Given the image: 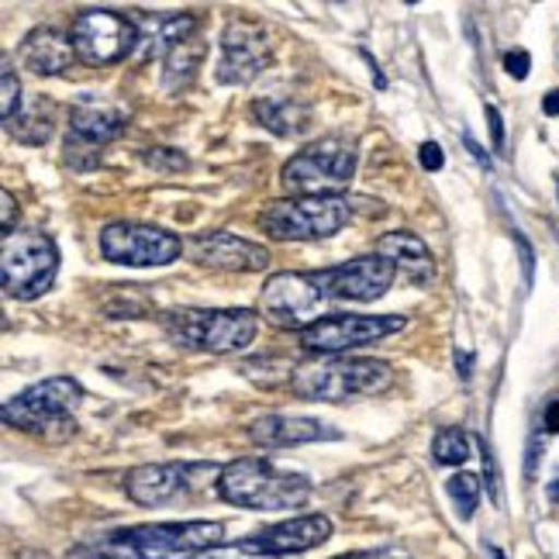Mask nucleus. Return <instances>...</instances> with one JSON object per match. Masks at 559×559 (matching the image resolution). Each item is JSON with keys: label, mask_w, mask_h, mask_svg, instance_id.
Instances as JSON below:
<instances>
[{"label": "nucleus", "mask_w": 559, "mask_h": 559, "mask_svg": "<svg viewBox=\"0 0 559 559\" xmlns=\"http://www.w3.org/2000/svg\"><path fill=\"white\" fill-rule=\"evenodd\" d=\"M394 386V367L383 359H353V356H332L305 362L290 370V391L300 401H325L342 404L356 397H377Z\"/></svg>", "instance_id": "obj_1"}, {"label": "nucleus", "mask_w": 559, "mask_h": 559, "mask_svg": "<svg viewBox=\"0 0 559 559\" xmlns=\"http://www.w3.org/2000/svg\"><path fill=\"white\" fill-rule=\"evenodd\" d=\"M222 501L249 511H287L300 508L311 493V480L305 473L280 469L273 460L263 456H242L222 466L218 477Z\"/></svg>", "instance_id": "obj_2"}, {"label": "nucleus", "mask_w": 559, "mask_h": 559, "mask_svg": "<svg viewBox=\"0 0 559 559\" xmlns=\"http://www.w3.org/2000/svg\"><path fill=\"white\" fill-rule=\"evenodd\" d=\"M163 329L180 349L225 356L252 346L255 332H260V318L242 308H187L169 311L163 318Z\"/></svg>", "instance_id": "obj_3"}, {"label": "nucleus", "mask_w": 559, "mask_h": 559, "mask_svg": "<svg viewBox=\"0 0 559 559\" xmlns=\"http://www.w3.org/2000/svg\"><path fill=\"white\" fill-rule=\"evenodd\" d=\"M80 401H83V386L73 377H49L4 401V412L0 415H4V425L17 428V432L67 439L70 432H76L73 412Z\"/></svg>", "instance_id": "obj_4"}, {"label": "nucleus", "mask_w": 559, "mask_h": 559, "mask_svg": "<svg viewBox=\"0 0 559 559\" xmlns=\"http://www.w3.org/2000/svg\"><path fill=\"white\" fill-rule=\"evenodd\" d=\"M356 174V145L329 135L300 148L280 169V183H284L294 198H338L342 187L353 183Z\"/></svg>", "instance_id": "obj_5"}, {"label": "nucleus", "mask_w": 559, "mask_h": 559, "mask_svg": "<svg viewBox=\"0 0 559 559\" xmlns=\"http://www.w3.org/2000/svg\"><path fill=\"white\" fill-rule=\"evenodd\" d=\"M59 273V249L46 231L17 228L4 235L0 246V280L4 294L14 300H35L56 284Z\"/></svg>", "instance_id": "obj_6"}, {"label": "nucleus", "mask_w": 559, "mask_h": 559, "mask_svg": "<svg viewBox=\"0 0 559 559\" xmlns=\"http://www.w3.org/2000/svg\"><path fill=\"white\" fill-rule=\"evenodd\" d=\"M353 218V204L342 198H287L260 211V228L280 242H314L332 239Z\"/></svg>", "instance_id": "obj_7"}, {"label": "nucleus", "mask_w": 559, "mask_h": 559, "mask_svg": "<svg viewBox=\"0 0 559 559\" xmlns=\"http://www.w3.org/2000/svg\"><path fill=\"white\" fill-rule=\"evenodd\" d=\"M132 115L111 97L100 94H80L70 104V135H67V163L80 174H87L100 163V148L115 142Z\"/></svg>", "instance_id": "obj_8"}, {"label": "nucleus", "mask_w": 559, "mask_h": 559, "mask_svg": "<svg viewBox=\"0 0 559 559\" xmlns=\"http://www.w3.org/2000/svg\"><path fill=\"white\" fill-rule=\"evenodd\" d=\"M139 28L128 14L107 11V8H87L73 17L70 41L76 49V59L87 67H115V62L128 59L139 46Z\"/></svg>", "instance_id": "obj_9"}, {"label": "nucleus", "mask_w": 559, "mask_h": 559, "mask_svg": "<svg viewBox=\"0 0 559 559\" xmlns=\"http://www.w3.org/2000/svg\"><path fill=\"white\" fill-rule=\"evenodd\" d=\"M404 329H407L404 314H325L300 332L297 342L308 353L338 356L359 346H373V342H383Z\"/></svg>", "instance_id": "obj_10"}, {"label": "nucleus", "mask_w": 559, "mask_h": 559, "mask_svg": "<svg viewBox=\"0 0 559 559\" xmlns=\"http://www.w3.org/2000/svg\"><path fill=\"white\" fill-rule=\"evenodd\" d=\"M100 255L118 266H169L180 260L183 239L159 225L111 222L100 228Z\"/></svg>", "instance_id": "obj_11"}, {"label": "nucleus", "mask_w": 559, "mask_h": 559, "mask_svg": "<svg viewBox=\"0 0 559 559\" xmlns=\"http://www.w3.org/2000/svg\"><path fill=\"white\" fill-rule=\"evenodd\" d=\"M329 300L318 294L311 273H273L260 294V314L280 332H305L321 321Z\"/></svg>", "instance_id": "obj_12"}, {"label": "nucleus", "mask_w": 559, "mask_h": 559, "mask_svg": "<svg viewBox=\"0 0 559 559\" xmlns=\"http://www.w3.org/2000/svg\"><path fill=\"white\" fill-rule=\"evenodd\" d=\"M222 466L214 463H148L135 466L124 477V493L132 498L139 508H159L177 498H187L207 480L218 484Z\"/></svg>", "instance_id": "obj_13"}, {"label": "nucleus", "mask_w": 559, "mask_h": 559, "mask_svg": "<svg viewBox=\"0 0 559 559\" xmlns=\"http://www.w3.org/2000/svg\"><path fill=\"white\" fill-rule=\"evenodd\" d=\"M311 280L325 300H359V305H367V300H377L394 287L397 266L386 255L373 252V255H356V260L338 266L311 270Z\"/></svg>", "instance_id": "obj_14"}, {"label": "nucleus", "mask_w": 559, "mask_h": 559, "mask_svg": "<svg viewBox=\"0 0 559 559\" xmlns=\"http://www.w3.org/2000/svg\"><path fill=\"white\" fill-rule=\"evenodd\" d=\"M270 62V32L260 21L249 17H231L222 32V62H218V80L222 83H252L266 70Z\"/></svg>", "instance_id": "obj_15"}, {"label": "nucleus", "mask_w": 559, "mask_h": 559, "mask_svg": "<svg viewBox=\"0 0 559 559\" xmlns=\"http://www.w3.org/2000/svg\"><path fill=\"white\" fill-rule=\"evenodd\" d=\"M190 260L222 273H263L270 266V252L231 231H201L187 242Z\"/></svg>", "instance_id": "obj_16"}, {"label": "nucleus", "mask_w": 559, "mask_h": 559, "mask_svg": "<svg viewBox=\"0 0 559 559\" xmlns=\"http://www.w3.org/2000/svg\"><path fill=\"white\" fill-rule=\"evenodd\" d=\"M249 439L260 449H294L308 442H335L342 439L338 428L318 418H297V415H263L249 425Z\"/></svg>", "instance_id": "obj_17"}, {"label": "nucleus", "mask_w": 559, "mask_h": 559, "mask_svg": "<svg viewBox=\"0 0 559 559\" xmlns=\"http://www.w3.org/2000/svg\"><path fill=\"white\" fill-rule=\"evenodd\" d=\"M329 539H332L329 514H297V519H287L280 525H270L260 535H252L249 543L270 556H297V552L325 546Z\"/></svg>", "instance_id": "obj_18"}, {"label": "nucleus", "mask_w": 559, "mask_h": 559, "mask_svg": "<svg viewBox=\"0 0 559 559\" xmlns=\"http://www.w3.org/2000/svg\"><path fill=\"white\" fill-rule=\"evenodd\" d=\"M76 59L70 35L56 28H35L17 46V62L35 76H62Z\"/></svg>", "instance_id": "obj_19"}, {"label": "nucleus", "mask_w": 559, "mask_h": 559, "mask_svg": "<svg viewBox=\"0 0 559 559\" xmlns=\"http://www.w3.org/2000/svg\"><path fill=\"white\" fill-rule=\"evenodd\" d=\"M377 252L386 255V260L397 266V276H404L407 284L428 287L436 280L432 249H428L425 239H418L415 231H386L377 242Z\"/></svg>", "instance_id": "obj_20"}, {"label": "nucleus", "mask_w": 559, "mask_h": 559, "mask_svg": "<svg viewBox=\"0 0 559 559\" xmlns=\"http://www.w3.org/2000/svg\"><path fill=\"white\" fill-rule=\"evenodd\" d=\"M252 115H255V121H260L263 128H270V132L280 135V139L300 135L311 124V111L305 104H297V100H276V97L255 100Z\"/></svg>", "instance_id": "obj_21"}, {"label": "nucleus", "mask_w": 559, "mask_h": 559, "mask_svg": "<svg viewBox=\"0 0 559 559\" xmlns=\"http://www.w3.org/2000/svg\"><path fill=\"white\" fill-rule=\"evenodd\" d=\"M52 132H56V111L46 97L21 107V111L8 121V135L17 139L21 145H46L52 139Z\"/></svg>", "instance_id": "obj_22"}, {"label": "nucleus", "mask_w": 559, "mask_h": 559, "mask_svg": "<svg viewBox=\"0 0 559 559\" xmlns=\"http://www.w3.org/2000/svg\"><path fill=\"white\" fill-rule=\"evenodd\" d=\"M193 32H198V17L193 14H174V17H163L159 28L145 38V56H169L174 49L187 46V41L193 38Z\"/></svg>", "instance_id": "obj_23"}, {"label": "nucleus", "mask_w": 559, "mask_h": 559, "mask_svg": "<svg viewBox=\"0 0 559 559\" xmlns=\"http://www.w3.org/2000/svg\"><path fill=\"white\" fill-rule=\"evenodd\" d=\"M201 59H204V46H201L198 38H190L187 46H180V49L169 52V56H166V70H163L166 91H183L187 83L193 80V73H198Z\"/></svg>", "instance_id": "obj_24"}, {"label": "nucleus", "mask_w": 559, "mask_h": 559, "mask_svg": "<svg viewBox=\"0 0 559 559\" xmlns=\"http://www.w3.org/2000/svg\"><path fill=\"white\" fill-rule=\"evenodd\" d=\"M432 456L442 466H463L469 460V436L456 425L442 428V432L432 439Z\"/></svg>", "instance_id": "obj_25"}, {"label": "nucleus", "mask_w": 559, "mask_h": 559, "mask_svg": "<svg viewBox=\"0 0 559 559\" xmlns=\"http://www.w3.org/2000/svg\"><path fill=\"white\" fill-rule=\"evenodd\" d=\"M445 490H449V498H453L460 519L469 522L473 511H477V504H480V480L473 477V473H456V477H449Z\"/></svg>", "instance_id": "obj_26"}, {"label": "nucleus", "mask_w": 559, "mask_h": 559, "mask_svg": "<svg viewBox=\"0 0 559 559\" xmlns=\"http://www.w3.org/2000/svg\"><path fill=\"white\" fill-rule=\"evenodd\" d=\"M145 166L156 169V174H183V169L190 166V159L180 153V148H169V145H153L145 148Z\"/></svg>", "instance_id": "obj_27"}, {"label": "nucleus", "mask_w": 559, "mask_h": 559, "mask_svg": "<svg viewBox=\"0 0 559 559\" xmlns=\"http://www.w3.org/2000/svg\"><path fill=\"white\" fill-rule=\"evenodd\" d=\"M17 111H21V83L11 59H4V73H0V118L8 124Z\"/></svg>", "instance_id": "obj_28"}, {"label": "nucleus", "mask_w": 559, "mask_h": 559, "mask_svg": "<svg viewBox=\"0 0 559 559\" xmlns=\"http://www.w3.org/2000/svg\"><path fill=\"white\" fill-rule=\"evenodd\" d=\"M193 559H284V556H270V552H260L249 539L239 543V546H214L207 552H198Z\"/></svg>", "instance_id": "obj_29"}, {"label": "nucleus", "mask_w": 559, "mask_h": 559, "mask_svg": "<svg viewBox=\"0 0 559 559\" xmlns=\"http://www.w3.org/2000/svg\"><path fill=\"white\" fill-rule=\"evenodd\" d=\"M504 73L514 76V80H525L532 73V56L525 49H511L504 52Z\"/></svg>", "instance_id": "obj_30"}, {"label": "nucleus", "mask_w": 559, "mask_h": 559, "mask_svg": "<svg viewBox=\"0 0 559 559\" xmlns=\"http://www.w3.org/2000/svg\"><path fill=\"white\" fill-rule=\"evenodd\" d=\"M484 449V469H487V490H490V498L501 504V480H498V463H493V453H490V445L480 442Z\"/></svg>", "instance_id": "obj_31"}, {"label": "nucleus", "mask_w": 559, "mask_h": 559, "mask_svg": "<svg viewBox=\"0 0 559 559\" xmlns=\"http://www.w3.org/2000/svg\"><path fill=\"white\" fill-rule=\"evenodd\" d=\"M418 159H421V166L428 169V174H439V169L445 166V156H442L439 142H425V145L418 148Z\"/></svg>", "instance_id": "obj_32"}, {"label": "nucleus", "mask_w": 559, "mask_h": 559, "mask_svg": "<svg viewBox=\"0 0 559 559\" xmlns=\"http://www.w3.org/2000/svg\"><path fill=\"white\" fill-rule=\"evenodd\" d=\"M484 115H487V124H490V142H493V148H504V121H501V111L493 104H487Z\"/></svg>", "instance_id": "obj_33"}, {"label": "nucleus", "mask_w": 559, "mask_h": 559, "mask_svg": "<svg viewBox=\"0 0 559 559\" xmlns=\"http://www.w3.org/2000/svg\"><path fill=\"white\" fill-rule=\"evenodd\" d=\"M463 145H466V153H469L473 159H477V163H480L484 169H490V166H493V163H490V156L484 153V145H480L477 139H473L469 132H463Z\"/></svg>", "instance_id": "obj_34"}, {"label": "nucleus", "mask_w": 559, "mask_h": 559, "mask_svg": "<svg viewBox=\"0 0 559 559\" xmlns=\"http://www.w3.org/2000/svg\"><path fill=\"white\" fill-rule=\"evenodd\" d=\"M0 204H4V222H0V225H4V235H8V231H14V211H17L14 193H11V190L0 193Z\"/></svg>", "instance_id": "obj_35"}, {"label": "nucleus", "mask_w": 559, "mask_h": 559, "mask_svg": "<svg viewBox=\"0 0 559 559\" xmlns=\"http://www.w3.org/2000/svg\"><path fill=\"white\" fill-rule=\"evenodd\" d=\"M514 242H519V249H522V263H525V284H532V266H535V260H532V246L525 242V235H514Z\"/></svg>", "instance_id": "obj_36"}, {"label": "nucleus", "mask_w": 559, "mask_h": 559, "mask_svg": "<svg viewBox=\"0 0 559 559\" xmlns=\"http://www.w3.org/2000/svg\"><path fill=\"white\" fill-rule=\"evenodd\" d=\"M543 421H546V432L559 436V401H549V407H546Z\"/></svg>", "instance_id": "obj_37"}, {"label": "nucleus", "mask_w": 559, "mask_h": 559, "mask_svg": "<svg viewBox=\"0 0 559 559\" xmlns=\"http://www.w3.org/2000/svg\"><path fill=\"white\" fill-rule=\"evenodd\" d=\"M456 373H460L463 380L473 377V353H456Z\"/></svg>", "instance_id": "obj_38"}, {"label": "nucleus", "mask_w": 559, "mask_h": 559, "mask_svg": "<svg viewBox=\"0 0 559 559\" xmlns=\"http://www.w3.org/2000/svg\"><path fill=\"white\" fill-rule=\"evenodd\" d=\"M543 111H546L549 118H556V115H559V87H556V91H549V94L543 97Z\"/></svg>", "instance_id": "obj_39"}, {"label": "nucleus", "mask_w": 559, "mask_h": 559, "mask_svg": "<svg viewBox=\"0 0 559 559\" xmlns=\"http://www.w3.org/2000/svg\"><path fill=\"white\" fill-rule=\"evenodd\" d=\"M362 59H367V62H370V73H373V83H377V87L383 91V87H386V80H383L380 67H377V62H373V56H370V52H362Z\"/></svg>", "instance_id": "obj_40"}, {"label": "nucleus", "mask_w": 559, "mask_h": 559, "mask_svg": "<svg viewBox=\"0 0 559 559\" xmlns=\"http://www.w3.org/2000/svg\"><path fill=\"white\" fill-rule=\"evenodd\" d=\"M335 559H386L380 552H346V556H335Z\"/></svg>", "instance_id": "obj_41"}, {"label": "nucleus", "mask_w": 559, "mask_h": 559, "mask_svg": "<svg viewBox=\"0 0 559 559\" xmlns=\"http://www.w3.org/2000/svg\"><path fill=\"white\" fill-rule=\"evenodd\" d=\"M549 501H552V504H559V477H556V480H549Z\"/></svg>", "instance_id": "obj_42"}, {"label": "nucleus", "mask_w": 559, "mask_h": 559, "mask_svg": "<svg viewBox=\"0 0 559 559\" xmlns=\"http://www.w3.org/2000/svg\"><path fill=\"white\" fill-rule=\"evenodd\" d=\"M487 552H490V559H504V552H501V549H498V546H490V549H487Z\"/></svg>", "instance_id": "obj_43"}]
</instances>
